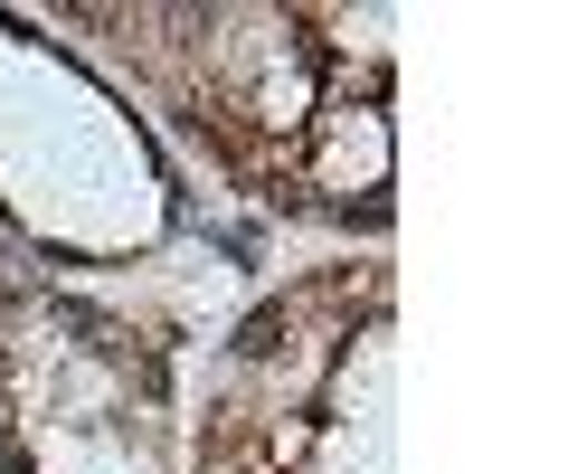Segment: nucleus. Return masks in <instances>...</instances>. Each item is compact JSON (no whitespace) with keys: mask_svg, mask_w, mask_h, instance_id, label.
<instances>
[{"mask_svg":"<svg viewBox=\"0 0 568 474\" xmlns=\"http://www.w3.org/2000/svg\"><path fill=\"white\" fill-rule=\"evenodd\" d=\"M275 332H284V313H246V332H237V351H246V361H265V351H275Z\"/></svg>","mask_w":568,"mask_h":474,"instance_id":"nucleus-1","label":"nucleus"}]
</instances>
